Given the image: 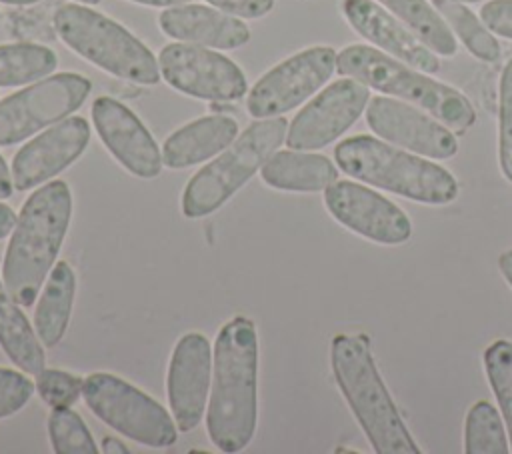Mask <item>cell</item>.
Instances as JSON below:
<instances>
[{"instance_id": "6da1fadb", "label": "cell", "mask_w": 512, "mask_h": 454, "mask_svg": "<svg viewBox=\"0 0 512 454\" xmlns=\"http://www.w3.org/2000/svg\"><path fill=\"white\" fill-rule=\"evenodd\" d=\"M258 334L246 316L230 318L214 342L212 390L206 408L210 442L226 454L244 450L258 420Z\"/></svg>"}, {"instance_id": "7a4b0ae2", "label": "cell", "mask_w": 512, "mask_h": 454, "mask_svg": "<svg viewBox=\"0 0 512 454\" xmlns=\"http://www.w3.org/2000/svg\"><path fill=\"white\" fill-rule=\"evenodd\" d=\"M72 218V192L64 180L36 188L16 218L4 260L2 282L10 296L28 308L38 300Z\"/></svg>"}, {"instance_id": "3957f363", "label": "cell", "mask_w": 512, "mask_h": 454, "mask_svg": "<svg viewBox=\"0 0 512 454\" xmlns=\"http://www.w3.org/2000/svg\"><path fill=\"white\" fill-rule=\"evenodd\" d=\"M336 384L376 454H418L364 334H338L330 344Z\"/></svg>"}, {"instance_id": "277c9868", "label": "cell", "mask_w": 512, "mask_h": 454, "mask_svg": "<svg viewBox=\"0 0 512 454\" xmlns=\"http://www.w3.org/2000/svg\"><path fill=\"white\" fill-rule=\"evenodd\" d=\"M336 166L374 188L414 202L442 206L458 196V180L440 164L386 140L356 134L334 148Z\"/></svg>"}, {"instance_id": "5b68a950", "label": "cell", "mask_w": 512, "mask_h": 454, "mask_svg": "<svg viewBox=\"0 0 512 454\" xmlns=\"http://www.w3.org/2000/svg\"><path fill=\"white\" fill-rule=\"evenodd\" d=\"M336 70L342 76L364 82L368 88L426 110L448 128L466 130L476 122V110L460 90L434 80L426 72L378 48L366 44L346 46L336 56Z\"/></svg>"}, {"instance_id": "8992f818", "label": "cell", "mask_w": 512, "mask_h": 454, "mask_svg": "<svg viewBox=\"0 0 512 454\" xmlns=\"http://www.w3.org/2000/svg\"><path fill=\"white\" fill-rule=\"evenodd\" d=\"M60 40L116 78L154 86L160 66L154 54L122 24L82 4H62L52 18Z\"/></svg>"}, {"instance_id": "52a82bcc", "label": "cell", "mask_w": 512, "mask_h": 454, "mask_svg": "<svg viewBox=\"0 0 512 454\" xmlns=\"http://www.w3.org/2000/svg\"><path fill=\"white\" fill-rule=\"evenodd\" d=\"M284 116L252 122L226 150L202 166L186 184L180 208L186 218H204L230 200L286 140Z\"/></svg>"}, {"instance_id": "ba28073f", "label": "cell", "mask_w": 512, "mask_h": 454, "mask_svg": "<svg viewBox=\"0 0 512 454\" xmlns=\"http://www.w3.org/2000/svg\"><path fill=\"white\" fill-rule=\"evenodd\" d=\"M82 398L96 418L138 444L168 448L178 438V426L166 408L120 376L110 372L86 376Z\"/></svg>"}, {"instance_id": "9c48e42d", "label": "cell", "mask_w": 512, "mask_h": 454, "mask_svg": "<svg viewBox=\"0 0 512 454\" xmlns=\"http://www.w3.org/2000/svg\"><path fill=\"white\" fill-rule=\"evenodd\" d=\"M90 80L76 72L46 76L0 102V146H12L68 118L90 94Z\"/></svg>"}, {"instance_id": "30bf717a", "label": "cell", "mask_w": 512, "mask_h": 454, "mask_svg": "<svg viewBox=\"0 0 512 454\" xmlns=\"http://www.w3.org/2000/svg\"><path fill=\"white\" fill-rule=\"evenodd\" d=\"M336 50L312 46L270 68L250 88L246 108L256 120L282 116L318 92L336 70Z\"/></svg>"}, {"instance_id": "8fae6325", "label": "cell", "mask_w": 512, "mask_h": 454, "mask_svg": "<svg viewBox=\"0 0 512 454\" xmlns=\"http://www.w3.org/2000/svg\"><path fill=\"white\" fill-rule=\"evenodd\" d=\"M160 76L176 90L212 102H232L246 94L244 72L224 54L198 44H168L158 56Z\"/></svg>"}, {"instance_id": "7c38bea8", "label": "cell", "mask_w": 512, "mask_h": 454, "mask_svg": "<svg viewBox=\"0 0 512 454\" xmlns=\"http://www.w3.org/2000/svg\"><path fill=\"white\" fill-rule=\"evenodd\" d=\"M370 88L356 78H340L318 92L290 122L286 144L292 150H318L340 138L366 110Z\"/></svg>"}, {"instance_id": "4fadbf2b", "label": "cell", "mask_w": 512, "mask_h": 454, "mask_svg": "<svg viewBox=\"0 0 512 454\" xmlns=\"http://www.w3.org/2000/svg\"><path fill=\"white\" fill-rule=\"evenodd\" d=\"M324 204L336 222L372 242L396 246L412 236L408 214L364 184L336 180L324 190Z\"/></svg>"}, {"instance_id": "5bb4252c", "label": "cell", "mask_w": 512, "mask_h": 454, "mask_svg": "<svg viewBox=\"0 0 512 454\" xmlns=\"http://www.w3.org/2000/svg\"><path fill=\"white\" fill-rule=\"evenodd\" d=\"M366 122L378 138L430 160H446L458 152V140L446 124L404 100L372 96Z\"/></svg>"}, {"instance_id": "9a60e30c", "label": "cell", "mask_w": 512, "mask_h": 454, "mask_svg": "<svg viewBox=\"0 0 512 454\" xmlns=\"http://www.w3.org/2000/svg\"><path fill=\"white\" fill-rule=\"evenodd\" d=\"M212 346L200 332H188L178 338L166 376V390L172 418L182 432L194 430L208 402L212 382Z\"/></svg>"}, {"instance_id": "2e32d148", "label": "cell", "mask_w": 512, "mask_h": 454, "mask_svg": "<svg viewBox=\"0 0 512 454\" xmlns=\"http://www.w3.org/2000/svg\"><path fill=\"white\" fill-rule=\"evenodd\" d=\"M90 126L82 116H68L26 142L12 158L14 188L24 192L68 168L86 150Z\"/></svg>"}, {"instance_id": "e0dca14e", "label": "cell", "mask_w": 512, "mask_h": 454, "mask_svg": "<svg viewBox=\"0 0 512 454\" xmlns=\"http://www.w3.org/2000/svg\"><path fill=\"white\" fill-rule=\"evenodd\" d=\"M92 124L110 154L134 176L156 178L162 170V152L142 120L122 102L98 96L92 102Z\"/></svg>"}, {"instance_id": "ac0fdd59", "label": "cell", "mask_w": 512, "mask_h": 454, "mask_svg": "<svg viewBox=\"0 0 512 454\" xmlns=\"http://www.w3.org/2000/svg\"><path fill=\"white\" fill-rule=\"evenodd\" d=\"M342 14L364 40L392 58L426 74L440 70L436 52L382 4L374 0H342Z\"/></svg>"}, {"instance_id": "d6986e66", "label": "cell", "mask_w": 512, "mask_h": 454, "mask_svg": "<svg viewBox=\"0 0 512 454\" xmlns=\"http://www.w3.org/2000/svg\"><path fill=\"white\" fill-rule=\"evenodd\" d=\"M162 32L174 40L216 50L240 48L250 40L248 26L236 16L202 4L170 6L158 16Z\"/></svg>"}, {"instance_id": "ffe728a7", "label": "cell", "mask_w": 512, "mask_h": 454, "mask_svg": "<svg viewBox=\"0 0 512 454\" xmlns=\"http://www.w3.org/2000/svg\"><path fill=\"white\" fill-rule=\"evenodd\" d=\"M238 136V122L224 114L196 118L174 130L162 146V162L168 168H188L208 160L230 146Z\"/></svg>"}, {"instance_id": "44dd1931", "label": "cell", "mask_w": 512, "mask_h": 454, "mask_svg": "<svg viewBox=\"0 0 512 454\" xmlns=\"http://www.w3.org/2000/svg\"><path fill=\"white\" fill-rule=\"evenodd\" d=\"M264 184L286 192H320L338 180V168L322 154L304 150L274 152L260 168Z\"/></svg>"}, {"instance_id": "7402d4cb", "label": "cell", "mask_w": 512, "mask_h": 454, "mask_svg": "<svg viewBox=\"0 0 512 454\" xmlns=\"http://www.w3.org/2000/svg\"><path fill=\"white\" fill-rule=\"evenodd\" d=\"M76 296V274L68 262L60 260L50 270L34 310V330L46 348L56 346L70 322Z\"/></svg>"}, {"instance_id": "603a6c76", "label": "cell", "mask_w": 512, "mask_h": 454, "mask_svg": "<svg viewBox=\"0 0 512 454\" xmlns=\"http://www.w3.org/2000/svg\"><path fill=\"white\" fill-rule=\"evenodd\" d=\"M20 308L0 280V346L24 374L36 376L46 364L44 344Z\"/></svg>"}, {"instance_id": "cb8c5ba5", "label": "cell", "mask_w": 512, "mask_h": 454, "mask_svg": "<svg viewBox=\"0 0 512 454\" xmlns=\"http://www.w3.org/2000/svg\"><path fill=\"white\" fill-rule=\"evenodd\" d=\"M388 12L402 20L430 50L440 56H454L456 36L428 0H378Z\"/></svg>"}, {"instance_id": "d4e9b609", "label": "cell", "mask_w": 512, "mask_h": 454, "mask_svg": "<svg viewBox=\"0 0 512 454\" xmlns=\"http://www.w3.org/2000/svg\"><path fill=\"white\" fill-rule=\"evenodd\" d=\"M58 66L52 48L34 42L0 44V88L24 86L50 76Z\"/></svg>"}, {"instance_id": "484cf974", "label": "cell", "mask_w": 512, "mask_h": 454, "mask_svg": "<svg viewBox=\"0 0 512 454\" xmlns=\"http://www.w3.org/2000/svg\"><path fill=\"white\" fill-rule=\"evenodd\" d=\"M432 6L450 26L452 34L466 46V50L484 62H496L500 58V44L494 34L480 22V18L458 0H432Z\"/></svg>"}, {"instance_id": "4316f807", "label": "cell", "mask_w": 512, "mask_h": 454, "mask_svg": "<svg viewBox=\"0 0 512 454\" xmlns=\"http://www.w3.org/2000/svg\"><path fill=\"white\" fill-rule=\"evenodd\" d=\"M506 424L490 402L478 400L464 420V452L466 454H508L510 440L506 436Z\"/></svg>"}, {"instance_id": "83f0119b", "label": "cell", "mask_w": 512, "mask_h": 454, "mask_svg": "<svg viewBox=\"0 0 512 454\" xmlns=\"http://www.w3.org/2000/svg\"><path fill=\"white\" fill-rule=\"evenodd\" d=\"M484 370L504 418L512 452V340L500 338L484 350Z\"/></svg>"}, {"instance_id": "f1b7e54d", "label": "cell", "mask_w": 512, "mask_h": 454, "mask_svg": "<svg viewBox=\"0 0 512 454\" xmlns=\"http://www.w3.org/2000/svg\"><path fill=\"white\" fill-rule=\"evenodd\" d=\"M48 436L56 454H96L100 450L84 420L72 408H52Z\"/></svg>"}, {"instance_id": "f546056e", "label": "cell", "mask_w": 512, "mask_h": 454, "mask_svg": "<svg viewBox=\"0 0 512 454\" xmlns=\"http://www.w3.org/2000/svg\"><path fill=\"white\" fill-rule=\"evenodd\" d=\"M84 378L66 370L44 368L36 374V390L50 408H70L82 396Z\"/></svg>"}, {"instance_id": "4dcf8cb0", "label": "cell", "mask_w": 512, "mask_h": 454, "mask_svg": "<svg viewBox=\"0 0 512 454\" xmlns=\"http://www.w3.org/2000/svg\"><path fill=\"white\" fill-rule=\"evenodd\" d=\"M498 158L500 170L508 182H512V58L506 62L500 76L498 98Z\"/></svg>"}, {"instance_id": "1f68e13d", "label": "cell", "mask_w": 512, "mask_h": 454, "mask_svg": "<svg viewBox=\"0 0 512 454\" xmlns=\"http://www.w3.org/2000/svg\"><path fill=\"white\" fill-rule=\"evenodd\" d=\"M34 394V384L24 372L0 368V418L16 414L28 404Z\"/></svg>"}, {"instance_id": "d6a6232c", "label": "cell", "mask_w": 512, "mask_h": 454, "mask_svg": "<svg viewBox=\"0 0 512 454\" xmlns=\"http://www.w3.org/2000/svg\"><path fill=\"white\" fill-rule=\"evenodd\" d=\"M484 26L508 40H512V0H490L480 10Z\"/></svg>"}, {"instance_id": "836d02e7", "label": "cell", "mask_w": 512, "mask_h": 454, "mask_svg": "<svg viewBox=\"0 0 512 454\" xmlns=\"http://www.w3.org/2000/svg\"><path fill=\"white\" fill-rule=\"evenodd\" d=\"M214 8L240 18H262L274 6V0H206Z\"/></svg>"}, {"instance_id": "e575fe53", "label": "cell", "mask_w": 512, "mask_h": 454, "mask_svg": "<svg viewBox=\"0 0 512 454\" xmlns=\"http://www.w3.org/2000/svg\"><path fill=\"white\" fill-rule=\"evenodd\" d=\"M14 182H12V170H8L4 158L0 156V200H6L14 192Z\"/></svg>"}, {"instance_id": "d590c367", "label": "cell", "mask_w": 512, "mask_h": 454, "mask_svg": "<svg viewBox=\"0 0 512 454\" xmlns=\"http://www.w3.org/2000/svg\"><path fill=\"white\" fill-rule=\"evenodd\" d=\"M16 214L8 204H0V240L8 236L16 224Z\"/></svg>"}, {"instance_id": "8d00e7d4", "label": "cell", "mask_w": 512, "mask_h": 454, "mask_svg": "<svg viewBox=\"0 0 512 454\" xmlns=\"http://www.w3.org/2000/svg\"><path fill=\"white\" fill-rule=\"evenodd\" d=\"M100 444H102L100 450L106 454H128V448L114 436H104Z\"/></svg>"}, {"instance_id": "74e56055", "label": "cell", "mask_w": 512, "mask_h": 454, "mask_svg": "<svg viewBox=\"0 0 512 454\" xmlns=\"http://www.w3.org/2000/svg\"><path fill=\"white\" fill-rule=\"evenodd\" d=\"M498 268H500L504 280H506V282L510 284V288H512V248H510V250H504V252L500 254V258H498Z\"/></svg>"}, {"instance_id": "f35d334b", "label": "cell", "mask_w": 512, "mask_h": 454, "mask_svg": "<svg viewBox=\"0 0 512 454\" xmlns=\"http://www.w3.org/2000/svg\"><path fill=\"white\" fill-rule=\"evenodd\" d=\"M138 4H146V6H160V8H170V6H178V4H186L190 0H132Z\"/></svg>"}, {"instance_id": "ab89813d", "label": "cell", "mask_w": 512, "mask_h": 454, "mask_svg": "<svg viewBox=\"0 0 512 454\" xmlns=\"http://www.w3.org/2000/svg\"><path fill=\"white\" fill-rule=\"evenodd\" d=\"M4 4H10V6H28V4H36L40 0H0Z\"/></svg>"}, {"instance_id": "60d3db41", "label": "cell", "mask_w": 512, "mask_h": 454, "mask_svg": "<svg viewBox=\"0 0 512 454\" xmlns=\"http://www.w3.org/2000/svg\"><path fill=\"white\" fill-rule=\"evenodd\" d=\"M78 2H82V4H86V6H92V4H98L100 0H78Z\"/></svg>"}, {"instance_id": "b9f144b4", "label": "cell", "mask_w": 512, "mask_h": 454, "mask_svg": "<svg viewBox=\"0 0 512 454\" xmlns=\"http://www.w3.org/2000/svg\"><path fill=\"white\" fill-rule=\"evenodd\" d=\"M458 2H464V4H470V2H478V0H458Z\"/></svg>"}]
</instances>
